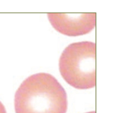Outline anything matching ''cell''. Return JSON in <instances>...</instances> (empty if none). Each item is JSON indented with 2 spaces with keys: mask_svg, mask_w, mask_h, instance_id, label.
I'll list each match as a JSON object with an SVG mask.
<instances>
[{
  "mask_svg": "<svg viewBox=\"0 0 132 113\" xmlns=\"http://www.w3.org/2000/svg\"><path fill=\"white\" fill-rule=\"evenodd\" d=\"M49 21L57 32L68 36H78L91 32L95 25V13L79 14H48Z\"/></svg>",
  "mask_w": 132,
  "mask_h": 113,
  "instance_id": "3",
  "label": "cell"
},
{
  "mask_svg": "<svg viewBox=\"0 0 132 113\" xmlns=\"http://www.w3.org/2000/svg\"><path fill=\"white\" fill-rule=\"evenodd\" d=\"M0 113H6L5 106H3V104L1 102H0Z\"/></svg>",
  "mask_w": 132,
  "mask_h": 113,
  "instance_id": "4",
  "label": "cell"
},
{
  "mask_svg": "<svg viewBox=\"0 0 132 113\" xmlns=\"http://www.w3.org/2000/svg\"><path fill=\"white\" fill-rule=\"evenodd\" d=\"M15 113H67V94L52 75L37 73L27 78L14 98Z\"/></svg>",
  "mask_w": 132,
  "mask_h": 113,
  "instance_id": "1",
  "label": "cell"
},
{
  "mask_svg": "<svg viewBox=\"0 0 132 113\" xmlns=\"http://www.w3.org/2000/svg\"><path fill=\"white\" fill-rule=\"evenodd\" d=\"M95 44L91 41L73 43L64 50L59 59V71L64 80L77 89L95 85Z\"/></svg>",
  "mask_w": 132,
  "mask_h": 113,
  "instance_id": "2",
  "label": "cell"
},
{
  "mask_svg": "<svg viewBox=\"0 0 132 113\" xmlns=\"http://www.w3.org/2000/svg\"><path fill=\"white\" fill-rule=\"evenodd\" d=\"M86 113H95V111H92V112H86Z\"/></svg>",
  "mask_w": 132,
  "mask_h": 113,
  "instance_id": "5",
  "label": "cell"
}]
</instances>
